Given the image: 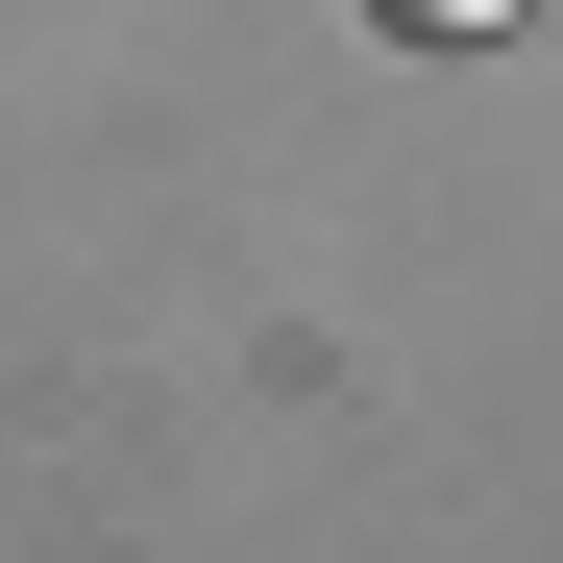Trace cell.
Returning a JSON list of instances; mask_svg holds the SVG:
<instances>
[{"instance_id": "1", "label": "cell", "mask_w": 563, "mask_h": 563, "mask_svg": "<svg viewBox=\"0 0 563 563\" xmlns=\"http://www.w3.org/2000/svg\"><path fill=\"white\" fill-rule=\"evenodd\" d=\"M393 25H417V49H490V25H515V0H393Z\"/></svg>"}]
</instances>
